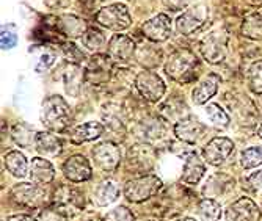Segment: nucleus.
Returning <instances> with one entry per match:
<instances>
[{"instance_id": "1", "label": "nucleus", "mask_w": 262, "mask_h": 221, "mask_svg": "<svg viewBox=\"0 0 262 221\" xmlns=\"http://www.w3.org/2000/svg\"><path fill=\"white\" fill-rule=\"evenodd\" d=\"M41 121L54 132H61L69 126V105L61 96H49L42 101Z\"/></svg>"}, {"instance_id": "2", "label": "nucleus", "mask_w": 262, "mask_h": 221, "mask_svg": "<svg viewBox=\"0 0 262 221\" xmlns=\"http://www.w3.org/2000/svg\"><path fill=\"white\" fill-rule=\"evenodd\" d=\"M198 68L200 64L195 54L190 51H179L168 58L165 64V72L179 83H188L190 80L196 79L195 69Z\"/></svg>"}, {"instance_id": "3", "label": "nucleus", "mask_w": 262, "mask_h": 221, "mask_svg": "<svg viewBox=\"0 0 262 221\" xmlns=\"http://www.w3.org/2000/svg\"><path fill=\"white\" fill-rule=\"evenodd\" d=\"M162 187V181L157 176H143L129 181L124 185V194L130 203H143L154 196Z\"/></svg>"}, {"instance_id": "4", "label": "nucleus", "mask_w": 262, "mask_h": 221, "mask_svg": "<svg viewBox=\"0 0 262 221\" xmlns=\"http://www.w3.org/2000/svg\"><path fill=\"white\" fill-rule=\"evenodd\" d=\"M96 20L99 26H102L108 30H113V32H120V30L127 29L132 22L129 10L123 4H115V5L102 8L96 14Z\"/></svg>"}, {"instance_id": "5", "label": "nucleus", "mask_w": 262, "mask_h": 221, "mask_svg": "<svg viewBox=\"0 0 262 221\" xmlns=\"http://www.w3.org/2000/svg\"><path fill=\"white\" fill-rule=\"evenodd\" d=\"M135 86L138 93L141 94L143 99H146L149 102H157L162 99V96L165 94V83L160 79L159 74L152 71H143L140 72L135 79Z\"/></svg>"}, {"instance_id": "6", "label": "nucleus", "mask_w": 262, "mask_h": 221, "mask_svg": "<svg viewBox=\"0 0 262 221\" xmlns=\"http://www.w3.org/2000/svg\"><path fill=\"white\" fill-rule=\"evenodd\" d=\"M11 198L16 204L29 209H36L44 204L46 191L36 184H17L11 190Z\"/></svg>"}, {"instance_id": "7", "label": "nucleus", "mask_w": 262, "mask_h": 221, "mask_svg": "<svg viewBox=\"0 0 262 221\" xmlns=\"http://www.w3.org/2000/svg\"><path fill=\"white\" fill-rule=\"evenodd\" d=\"M93 160L102 171L113 173L121 163V151L116 144L105 141L93 147Z\"/></svg>"}, {"instance_id": "8", "label": "nucleus", "mask_w": 262, "mask_h": 221, "mask_svg": "<svg viewBox=\"0 0 262 221\" xmlns=\"http://www.w3.org/2000/svg\"><path fill=\"white\" fill-rule=\"evenodd\" d=\"M232 152H234V143L229 138L217 137L206 144L203 156L207 163H210L213 166H220L225 162H228V159L232 156Z\"/></svg>"}, {"instance_id": "9", "label": "nucleus", "mask_w": 262, "mask_h": 221, "mask_svg": "<svg viewBox=\"0 0 262 221\" xmlns=\"http://www.w3.org/2000/svg\"><path fill=\"white\" fill-rule=\"evenodd\" d=\"M226 219L228 221H259L260 210L253 200L247 198V196H242V198H239L228 207Z\"/></svg>"}, {"instance_id": "10", "label": "nucleus", "mask_w": 262, "mask_h": 221, "mask_svg": "<svg viewBox=\"0 0 262 221\" xmlns=\"http://www.w3.org/2000/svg\"><path fill=\"white\" fill-rule=\"evenodd\" d=\"M107 55H94L88 61V68L85 71V82L90 85H102L108 82L112 63Z\"/></svg>"}, {"instance_id": "11", "label": "nucleus", "mask_w": 262, "mask_h": 221, "mask_svg": "<svg viewBox=\"0 0 262 221\" xmlns=\"http://www.w3.org/2000/svg\"><path fill=\"white\" fill-rule=\"evenodd\" d=\"M207 19V10L203 5H196L192 7L190 10H187L184 14H181L176 20V27L178 32L182 35H190L196 30H200L204 22Z\"/></svg>"}, {"instance_id": "12", "label": "nucleus", "mask_w": 262, "mask_h": 221, "mask_svg": "<svg viewBox=\"0 0 262 221\" xmlns=\"http://www.w3.org/2000/svg\"><path fill=\"white\" fill-rule=\"evenodd\" d=\"M203 132H204V124L200 119H196L195 116H190V115L179 119L174 124L176 137L188 144L196 143L203 137Z\"/></svg>"}, {"instance_id": "13", "label": "nucleus", "mask_w": 262, "mask_h": 221, "mask_svg": "<svg viewBox=\"0 0 262 221\" xmlns=\"http://www.w3.org/2000/svg\"><path fill=\"white\" fill-rule=\"evenodd\" d=\"M141 30L148 39L154 42H162L168 39L171 35V22L165 14H157L151 20L143 24Z\"/></svg>"}, {"instance_id": "14", "label": "nucleus", "mask_w": 262, "mask_h": 221, "mask_svg": "<svg viewBox=\"0 0 262 221\" xmlns=\"http://www.w3.org/2000/svg\"><path fill=\"white\" fill-rule=\"evenodd\" d=\"M154 159V149L148 144H137L127 152V165L137 169V173H145V171L151 169Z\"/></svg>"}, {"instance_id": "15", "label": "nucleus", "mask_w": 262, "mask_h": 221, "mask_svg": "<svg viewBox=\"0 0 262 221\" xmlns=\"http://www.w3.org/2000/svg\"><path fill=\"white\" fill-rule=\"evenodd\" d=\"M63 174L69 182H85L91 178V166L83 156H73L64 162Z\"/></svg>"}, {"instance_id": "16", "label": "nucleus", "mask_w": 262, "mask_h": 221, "mask_svg": "<svg viewBox=\"0 0 262 221\" xmlns=\"http://www.w3.org/2000/svg\"><path fill=\"white\" fill-rule=\"evenodd\" d=\"M135 52V42L124 35H115L107 47V54L116 61H126Z\"/></svg>"}, {"instance_id": "17", "label": "nucleus", "mask_w": 262, "mask_h": 221, "mask_svg": "<svg viewBox=\"0 0 262 221\" xmlns=\"http://www.w3.org/2000/svg\"><path fill=\"white\" fill-rule=\"evenodd\" d=\"M225 39L219 33H210L201 44L203 57L209 63H220L225 58Z\"/></svg>"}, {"instance_id": "18", "label": "nucleus", "mask_w": 262, "mask_h": 221, "mask_svg": "<svg viewBox=\"0 0 262 221\" xmlns=\"http://www.w3.org/2000/svg\"><path fill=\"white\" fill-rule=\"evenodd\" d=\"M204 171L206 166L196 156V152H188L185 156V163L182 169V182L188 185H196L204 176Z\"/></svg>"}, {"instance_id": "19", "label": "nucleus", "mask_w": 262, "mask_h": 221, "mask_svg": "<svg viewBox=\"0 0 262 221\" xmlns=\"http://www.w3.org/2000/svg\"><path fill=\"white\" fill-rule=\"evenodd\" d=\"M35 147L44 159H51L61 152V141L51 132H38Z\"/></svg>"}, {"instance_id": "20", "label": "nucleus", "mask_w": 262, "mask_h": 221, "mask_svg": "<svg viewBox=\"0 0 262 221\" xmlns=\"http://www.w3.org/2000/svg\"><path fill=\"white\" fill-rule=\"evenodd\" d=\"M219 76L215 74H209L207 77H204L193 90L192 93V99L195 104H206L212 96H215L219 90Z\"/></svg>"}, {"instance_id": "21", "label": "nucleus", "mask_w": 262, "mask_h": 221, "mask_svg": "<svg viewBox=\"0 0 262 221\" xmlns=\"http://www.w3.org/2000/svg\"><path fill=\"white\" fill-rule=\"evenodd\" d=\"M120 187H118L113 181H105L102 184H99L93 193V201L96 206L104 207L108 206L112 203H115L118 198H120Z\"/></svg>"}, {"instance_id": "22", "label": "nucleus", "mask_w": 262, "mask_h": 221, "mask_svg": "<svg viewBox=\"0 0 262 221\" xmlns=\"http://www.w3.org/2000/svg\"><path fill=\"white\" fill-rule=\"evenodd\" d=\"M55 204L61 212L63 209H68V207H74L80 210L83 207V198L76 188L69 185H63L55 193Z\"/></svg>"}, {"instance_id": "23", "label": "nucleus", "mask_w": 262, "mask_h": 221, "mask_svg": "<svg viewBox=\"0 0 262 221\" xmlns=\"http://www.w3.org/2000/svg\"><path fill=\"white\" fill-rule=\"evenodd\" d=\"M102 132H104V126L101 122L90 121L82 126H77L73 132H71V141L76 144H80L85 141H93V140L99 138L102 135Z\"/></svg>"}, {"instance_id": "24", "label": "nucleus", "mask_w": 262, "mask_h": 221, "mask_svg": "<svg viewBox=\"0 0 262 221\" xmlns=\"http://www.w3.org/2000/svg\"><path fill=\"white\" fill-rule=\"evenodd\" d=\"M30 176L36 184H49L55 176V171L49 160L36 157L30 163Z\"/></svg>"}, {"instance_id": "25", "label": "nucleus", "mask_w": 262, "mask_h": 221, "mask_svg": "<svg viewBox=\"0 0 262 221\" xmlns=\"http://www.w3.org/2000/svg\"><path fill=\"white\" fill-rule=\"evenodd\" d=\"M138 134L145 141L156 143V141H160L162 138H165L166 129L160 119H146V121L143 119V122H140Z\"/></svg>"}, {"instance_id": "26", "label": "nucleus", "mask_w": 262, "mask_h": 221, "mask_svg": "<svg viewBox=\"0 0 262 221\" xmlns=\"http://www.w3.org/2000/svg\"><path fill=\"white\" fill-rule=\"evenodd\" d=\"M85 80V72L83 69H80L77 64H69L66 72H64V88L66 93L73 97H77L80 90H82V83Z\"/></svg>"}, {"instance_id": "27", "label": "nucleus", "mask_w": 262, "mask_h": 221, "mask_svg": "<svg viewBox=\"0 0 262 221\" xmlns=\"http://www.w3.org/2000/svg\"><path fill=\"white\" fill-rule=\"evenodd\" d=\"M5 166L10 171V174L17 179H22L29 174V162L19 151H11L5 156Z\"/></svg>"}, {"instance_id": "28", "label": "nucleus", "mask_w": 262, "mask_h": 221, "mask_svg": "<svg viewBox=\"0 0 262 221\" xmlns=\"http://www.w3.org/2000/svg\"><path fill=\"white\" fill-rule=\"evenodd\" d=\"M13 140L17 146L20 147H30L32 144H36V137H38V132L29 126L27 122H19L13 127Z\"/></svg>"}, {"instance_id": "29", "label": "nucleus", "mask_w": 262, "mask_h": 221, "mask_svg": "<svg viewBox=\"0 0 262 221\" xmlns=\"http://www.w3.org/2000/svg\"><path fill=\"white\" fill-rule=\"evenodd\" d=\"M198 215L201 221H219L222 218V206L215 200L206 198L198 204Z\"/></svg>"}, {"instance_id": "30", "label": "nucleus", "mask_w": 262, "mask_h": 221, "mask_svg": "<svg viewBox=\"0 0 262 221\" xmlns=\"http://www.w3.org/2000/svg\"><path fill=\"white\" fill-rule=\"evenodd\" d=\"M61 32L68 36H83L85 35V22L76 16H63L61 17Z\"/></svg>"}, {"instance_id": "31", "label": "nucleus", "mask_w": 262, "mask_h": 221, "mask_svg": "<svg viewBox=\"0 0 262 221\" xmlns=\"http://www.w3.org/2000/svg\"><path fill=\"white\" fill-rule=\"evenodd\" d=\"M105 41L107 39H105L104 32L99 29H94V27L86 29L85 35L82 36V42L85 44V47L91 49V51H99L101 47H104Z\"/></svg>"}, {"instance_id": "32", "label": "nucleus", "mask_w": 262, "mask_h": 221, "mask_svg": "<svg viewBox=\"0 0 262 221\" xmlns=\"http://www.w3.org/2000/svg\"><path fill=\"white\" fill-rule=\"evenodd\" d=\"M242 32L245 36H248L251 39H262V14L248 17L244 22Z\"/></svg>"}, {"instance_id": "33", "label": "nucleus", "mask_w": 262, "mask_h": 221, "mask_svg": "<svg viewBox=\"0 0 262 221\" xmlns=\"http://www.w3.org/2000/svg\"><path fill=\"white\" fill-rule=\"evenodd\" d=\"M241 162L245 169H251V168L262 165V147H259V146L248 147V149H245L242 152Z\"/></svg>"}, {"instance_id": "34", "label": "nucleus", "mask_w": 262, "mask_h": 221, "mask_svg": "<svg viewBox=\"0 0 262 221\" xmlns=\"http://www.w3.org/2000/svg\"><path fill=\"white\" fill-rule=\"evenodd\" d=\"M248 85L253 93L262 94V61H256L248 69Z\"/></svg>"}, {"instance_id": "35", "label": "nucleus", "mask_w": 262, "mask_h": 221, "mask_svg": "<svg viewBox=\"0 0 262 221\" xmlns=\"http://www.w3.org/2000/svg\"><path fill=\"white\" fill-rule=\"evenodd\" d=\"M206 113H207V116L210 118V121L213 122V124L222 126V127L229 126V116L220 105H217V104L206 105Z\"/></svg>"}, {"instance_id": "36", "label": "nucleus", "mask_w": 262, "mask_h": 221, "mask_svg": "<svg viewBox=\"0 0 262 221\" xmlns=\"http://www.w3.org/2000/svg\"><path fill=\"white\" fill-rule=\"evenodd\" d=\"M104 221H135V216L127 207L120 206L107 212L104 216Z\"/></svg>"}, {"instance_id": "37", "label": "nucleus", "mask_w": 262, "mask_h": 221, "mask_svg": "<svg viewBox=\"0 0 262 221\" xmlns=\"http://www.w3.org/2000/svg\"><path fill=\"white\" fill-rule=\"evenodd\" d=\"M63 52L64 57L71 61V63H80L85 60V54L79 49V46H76L74 42H64L63 44Z\"/></svg>"}, {"instance_id": "38", "label": "nucleus", "mask_w": 262, "mask_h": 221, "mask_svg": "<svg viewBox=\"0 0 262 221\" xmlns=\"http://www.w3.org/2000/svg\"><path fill=\"white\" fill-rule=\"evenodd\" d=\"M247 187L254 196H262V171H256L247 178Z\"/></svg>"}, {"instance_id": "39", "label": "nucleus", "mask_w": 262, "mask_h": 221, "mask_svg": "<svg viewBox=\"0 0 262 221\" xmlns=\"http://www.w3.org/2000/svg\"><path fill=\"white\" fill-rule=\"evenodd\" d=\"M63 219H64L63 212L58 207H47L38 216V221H63Z\"/></svg>"}, {"instance_id": "40", "label": "nucleus", "mask_w": 262, "mask_h": 221, "mask_svg": "<svg viewBox=\"0 0 262 221\" xmlns=\"http://www.w3.org/2000/svg\"><path fill=\"white\" fill-rule=\"evenodd\" d=\"M2 49L7 51V49H13L16 46V41H17V36L13 33V32H2Z\"/></svg>"}, {"instance_id": "41", "label": "nucleus", "mask_w": 262, "mask_h": 221, "mask_svg": "<svg viewBox=\"0 0 262 221\" xmlns=\"http://www.w3.org/2000/svg\"><path fill=\"white\" fill-rule=\"evenodd\" d=\"M54 61H55V57H54L52 54H44V55L41 57L38 66H36V72H42V71H46L47 68H51V66L54 64Z\"/></svg>"}, {"instance_id": "42", "label": "nucleus", "mask_w": 262, "mask_h": 221, "mask_svg": "<svg viewBox=\"0 0 262 221\" xmlns=\"http://www.w3.org/2000/svg\"><path fill=\"white\" fill-rule=\"evenodd\" d=\"M42 2L52 10H64L69 5V0H42Z\"/></svg>"}, {"instance_id": "43", "label": "nucleus", "mask_w": 262, "mask_h": 221, "mask_svg": "<svg viewBox=\"0 0 262 221\" xmlns=\"http://www.w3.org/2000/svg\"><path fill=\"white\" fill-rule=\"evenodd\" d=\"M7 221H35V219L29 215H11L7 218Z\"/></svg>"}, {"instance_id": "44", "label": "nucleus", "mask_w": 262, "mask_h": 221, "mask_svg": "<svg viewBox=\"0 0 262 221\" xmlns=\"http://www.w3.org/2000/svg\"><path fill=\"white\" fill-rule=\"evenodd\" d=\"M257 134H259V137L262 138V124H260V127H259V132H257Z\"/></svg>"}, {"instance_id": "45", "label": "nucleus", "mask_w": 262, "mask_h": 221, "mask_svg": "<svg viewBox=\"0 0 262 221\" xmlns=\"http://www.w3.org/2000/svg\"><path fill=\"white\" fill-rule=\"evenodd\" d=\"M181 221H196V219H193V218H185V219H181Z\"/></svg>"}]
</instances>
